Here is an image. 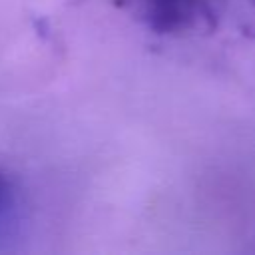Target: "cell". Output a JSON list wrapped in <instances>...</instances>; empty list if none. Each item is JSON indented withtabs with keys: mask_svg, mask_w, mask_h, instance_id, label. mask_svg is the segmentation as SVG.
<instances>
[{
	"mask_svg": "<svg viewBox=\"0 0 255 255\" xmlns=\"http://www.w3.org/2000/svg\"><path fill=\"white\" fill-rule=\"evenodd\" d=\"M143 14L157 34H179L199 18H209V0H141Z\"/></svg>",
	"mask_w": 255,
	"mask_h": 255,
	"instance_id": "1",
	"label": "cell"
},
{
	"mask_svg": "<svg viewBox=\"0 0 255 255\" xmlns=\"http://www.w3.org/2000/svg\"><path fill=\"white\" fill-rule=\"evenodd\" d=\"M18 205V189L12 177L0 169V223H8Z\"/></svg>",
	"mask_w": 255,
	"mask_h": 255,
	"instance_id": "2",
	"label": "cell"
}]
</instances>
